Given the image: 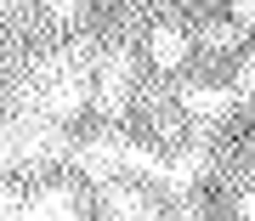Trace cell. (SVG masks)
<instances>
[{
    "label": "cell",
    "mask_w": 255,
    "mask_h": 221,
    "mask_svg": "<svg viewBox=\"0 0 255 221\" xmlns=\"http://www.w3.org/2000/svg\"><path fill=\"white\" fill-rule=\"evenodd\" d=\"M130 91H136V74H130V57L125 51H108L102 57V68H97V85H91V102L102 113H125V102H130Z\"/></svg>",
    "instance_id": "6da1fadb"
},
{
    "label": "cell",
    "mask_w": 255,
    "mask_h": 221,
    "mask_svg": "<svg viewBox=\"0 0 255 221\" xmlns=\"http://www.w3.org/2000/svg\"><path fill=\"white\" fill-rule=\"evenodd\" d=\"M74 159H80V170L91 176V182L108 187L114 176H125V136H97V142H85Z\"/></svg>",
    "instance_id": "7a4b0ae2"
},
{
    "label": "cell",
    "mask_w": 255,
    "mask_h": 221,
    "mask_svg": "<svg viewBox=\"0 0 255 221\" xmlns=\"http://www.w3.org/2000/svg\"><path fill=\"white\" fill-rule=\"evenodd\" d=\"M233 91H227V85H187V91H182V108L193 113V119H227V113H233Z\"/></svg>",
    "instance_id": "3957f363"
},
{
    "label": "cell",
    "mask_w": 255,
    "mask_h": 221,
    "mask_svg": "<svg viewBox=\"0 0 255 221\" xmlns=\"http://www.w3.org/2000/svg\"><path fill=\"white\" fill-rule=\"evenodd\" d=\"M28 221H85V216L74 210L68 187H40V193H28Z\"/></svg>",
    "instance_id": "277c9868"
},
{
    "label": "cell",
    "mask_w": 255,
    "mask_h": 221,
    "mask_svg": "<svg viewBox=\"0 0 255 221\" xmlns=\"http://www.w3.org/2000/svg\"><path fill=\"white\" fill-rule=\"evenodd\" d=\"M147 57H153L159 68H176L187 57V34L182 28H153V34H147Z\"/></svg>",
    "instance_id": "5b68a950"
},
{
    "label": "cell",
    "mask_w": 255,
    "mask_h": 221,
    "mask_svg": "<svg viewBox=\"0 0 255 221\" xmlns=\"http://www.w3.org/2000/svg\"><path fill=\"white\" fill-rule=\"evenodd\" d=\"M199 170H204V153H199V147H187V153H176L170 165H164V187H176V193H187V187L199 182Z\"/></svg>",
    "instance_id": "8992f818"
},
{
    "label": "cell",
    "mask_w": 255,
    "mask_h": 221,
    "mask_svg": "<svg viewBox=\"0 0 255 221\" xmlns=\"http://www.w3.org/2000/svg\"><path fill=\"white\" fill-rule=\"evenodd\" d=\"M11 165H23V153H17V136H11V125H0V176H6Z\"/></svg>",
    "instance_id": "52a82bcc"
},
{
    "label": "cell",
    "mask_w": 255,
    "mask_h": 221,
    "mask_svg": "<svg viewBox=\"0 0 255 221\" xmlns=\"http://www.w3.org/2000/svg\"><path fill=\"white\" fill-rule=\"evenodd\" d=\"M204 46H210V51H233V46H238V28H227V23H221V28H210V34H204Z\"/></svg>",
    "instance_id": "ba28073f"
},
{
    "label": "cell",
    "mask_w": 255,
    "mask_h": 221,
    "mask_svg": "<svg viewBox=\"0 0 255 221\" xmlns=\"http://www.w3.org/2000/svg\"><path fill=\"white\" fill-rule=\"evenodd\" d=\"M46 11H51V17H80L85 0H46Z\"/></svg>",
    "instance_id": "9c48e42d"
},
{
    "label": "cell",
    "mask_w": 255,
    "mask_h": 221,
    "mask_svg": "<svg viewBox=\"0 0 255 221\" xmlns=\"http://www.w3.org/2000/svg\"><path fill=\"white\" fill-rule=\"evenodd\" d=\"M238 97H255V57L238 68Z\"/></svg>",
    "instance_id": "30bf717a"
},
{
    "label": "cell",
    "mask_w": 255,
    "mask_h": 221,
    "mask_svg": "<svg viewBox=\"0 0 255 221\" xmlns=\"http://www.w3.org/2000/svg\"><path fill=\"white\" fill-rule=\"evenodd\" d=\"M233 17H238V23H250V17H255V0H233Z\"/></svg>",
    "instance_id": "8fae6325"
},
{
    "label": "cell",
    "mask_w": 255,
    "mask_h": 221,
    "mask_svg": "<svg viewBox=\"0 0 255 221\" xmlns=\"http://www.w3.org/2000/svg\"><path fill=\"white\" fill-rule=\"evenodd\" d=\"M238 216H244V221H255V193H244V199H238Z\"/></svg>",
    "instance_id": "7c38bea8"
}]
</instances>
